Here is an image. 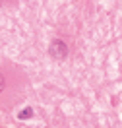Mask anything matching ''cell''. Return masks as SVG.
<instances>
[{
    "instance_id": "cell-2",
    "label": "cell",
    "mask_w": 122,
    "mask_h": 128,
    "mask_svg": "<svg viewBox=\"0 0 122 128\" xmlns=\"http://www.w3.org/2000/svg\"><path fill=\"white\" fill-rule=\"evenodd\" d=\"M33 116V109L31 107H27V109H23L21 112H17V118L19 120H27V118H31Z\"/></svg>"
},
{
    "instance_id": "cell-3",
    "label": "cell",
    "mask_w": 122,
    "mask_h": 128,
    "mask_svg": "<svg viewBox=\"0 0 122 128\" xmlns=\"http://www.w3.org/2000/svg\"><path fill=\"white\" fill-rule=\"evenodd\" d=\"M2 89H4V76L0 74V91H2Z\"/></svg>"
},
{
    "instance_id": "cell-1",
    "label": "cell",
    "mask_w": 122,
    "mask_h": 128,
    "mask_svg": "<svg viewBox=\"0 0 122 128\" xmlns=\"http://www.w3.org/2000/svg\"><path fill=\"white\" fill-rule=\"evenodd\" d=\"M49 54L52 56L54 60H64L66 56H68V47H66V43L60 41V39H54L50 43V47H49Z\"/></svg>"
}]
</instances>
